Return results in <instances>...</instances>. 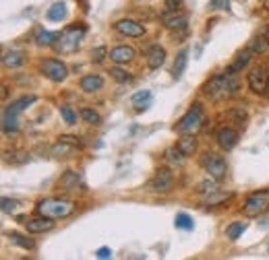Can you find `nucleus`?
Instances as JSON below:
<instances>
[{
  "label": "nucleus",
  "mask_w": 269,
  "mask_h": 260,
  "mask_svg": "<svg viewBox=\"0 0 269 260\" xmlns=\"http://www.w3.org/2000/svg\"><path fill=\"white\" fill-rule=\"evenodd\" d=\"M203 93H205L207 97H211L213 101L230 99V97L238 95V81L234 79V74L224 70L220 74H213L205 85H203Z\"/></svg>",
  "instance_id": "nucleus-1"
},
{
  "label": "nucleus",
  "mask_w": 269,
  "mask_h": 260,
  "mask_svg": "<svg viewBox=\"0 0 269 260\" xmlns=\"http://www.w3.org/2000/svg\"><path fill=\"white\" fill-rule=\"evenodd\" d=\"M77 204L69 200V198H60V196H50V198H42L35 204L38 215L50 217V219H67L75 213Z\"/></svg>",
  "instance_id": "nucleus-2"
},
{
  "label": "nucleus",
  "mask_w": 269,
  "mask_h": 260,
  "mask_svg": "<svg viewBox=\"0 0 269 260\" xmlns=\"http://www.w3.org/2000/svg\"><path fill=\"white\" fill-rule=\"evenodd\" d=\"M205 122H207L205 108H203V104H199V101H195L174 128H176V132H180V134H197L199 130L205 126Z\"/></svg>",
  "instance_id": "nucleus-3"
},
{
  "label": "nucleus",
  "mask_w": 269,
  "mask_h": 260,
  "mask_svg": "<svg viewBox=\"0 0 269 260\" xmlns=\"http://www.w3.org/2000/svg\"><path fill=\"white\" fill-rule=\"evenodd\" d=\"M85 31H87L85 25H71V27H67V29L60 33V37H58V42H56L54 48H56L58 54L77 52L81 42H83V37H85Z\"/></svg>",
  "instance_id": "nucleus-4"
},
{
  "label": "nucleus",
  "mask_w": 269,
  "mask_h": 260,
  "mask_svg": "<svg viewBox=\"0 0 269 260\" xmlns=\"http://www.w3.org/2000/svg\"><path fill=\"white\" fill-rule=\"evenodd\" d=\"M267 211H269V188L250 192L243 204V215L246 217H261Z\"/></svg>",
  "instance_id": "nucleus-5"
},
{
  "label": "nucleus",
  "mask_w": 269,
  "mask_h": 260,
  "mask_svg": "<svg viewBox=\"0 0 269 260\" xmlns=\"http://www.w3.org/2000/svg\"><path fill=\"white\" fill-rule=\"evenodd\" d=\"M199 165L203 167V172H207L209 178L218 180V182L224 180V178H226V173H228L226 159H224L221 155H218V153H211V151H207V153H203V155H201Z\"/></svg>",
  "instance_id": "nucleus-6"
},
{
  "label": "nucleus",
  "mask_w": 269,
  "mask_h": 260,
  "mask_svg": "<svg viewBox=\"0 0 269 260\" xmlns=\"http://www.w3.org/2000/svg\"><path fill=\"white\" fill-rule=\"evenodd\" d=\"M174 184H176L174 172L170 167H162V170H157V173L147 182L145 190L151 192V194H168V192H172Z\"/></svg>",
  "instance_id": "nucleus-7"
},
{
  "label": "nucleus",
  "mask_w": 269,
  "mask_h": 260,
  "mask_svg": "<svg viewBox=\"0 0 269 260\" xmlns=\"http://www.w3.org/2000/svg\"><path fill=\"white\" fill-rule=\"evenodd\" d=\"M40 70H42L44 77L50 79L52 83H62L69 77L67 64H64L62 60H56V58H44L40 62Z\"/></svg>",
  "instance_id": "nucleus-8"
},
{
  "label": "nucleus",
  "mask_w": 269,
  "mask_h": 260,
  "mask_svg": "<svg viewBox=\"0 0 269 260\" xmlns=\"http://www.w3.org/2000/svg\"><path fill=\"white\" fill-rule=\"evenodd\" d=\"M246 83H248V89L253 93H265L267 91V83H269V68L263 66V64H259V66H255L253 70L248 72L246 77Z\"/></svg>",
  "instance_id": "nucleus-9"
},
{
  "label": "nucleus",
  "mask_w": 269,
  "mask_h": 260,
  "mask_svg": "<svg viewBox=\"0 0 269 260\" xmlns=\"http://www.w3.org/2000/svg\"><path fill=\"white\" fill-rule=\"evenodd\" d=\"M83 149V145L79 143H73V141H64V138H58L56 143L52 145L50 153L54 157H58V159H69V157H75L79 151Z\"/></svg>",
  "instance_id": "nucleus-10"
},
{
  "label": "nucleus",
  "mask_w": 269,
  "mask_h": 260,
  "mask_svg": "<svg viewBox=\"0 0 269 260\" xmlns=\"http://www.w3.org/2000/svg\"><path fill=\"white\" fill-rule=\"evenodd\" d=\"M216 143L221 151H232L238 145V130H234L232 126H221L216 132Z\"/></svg>",
  "instance_id": "nucleus-11"
},
{
  "label": "nucleus",
  "mask_w": 269,
  "mask_h": 260,
  "mask_svg": "<svg viewBox=\"0 0 269 260\" xmlns=\"http://www.w3.org/2000/svg\"><path fill=\"white\" fill-rule=\"evenodd\" d=\"M114 29L120 33V35H126V37H141L145 35V27L135 21V19H118L114 23Z\"/></svg>",
  "instance_id": "nucleus-12"
},
{
  "label": "nucleus",
  "mask_w": 269,
  "mask_h": 260,
  "mask_svg": "<svg viewBox=\"0 0 269 260\" xmlns=\"http://www.w3.org/2000/svg\"><path fill=\"white\" fill-rule=\"evenodd\" d=\"M162 23L166 29H170V31H182V29H187V25H189V15L178 13V11H168L166 15H162Z\"/></svg>",
  "instance_id": "nucleus-13"
},
{
  "label": "nucleus",
  "mask_w": 269,
  "mask_h": 260,
  "mask_svg": "<svg viewBox=\"0 0 269 260\" xmlns=\"http://www.w3.org/2000/svg\"><path fill=\"white\" fill-rule=\"evenodd\" d=\"M23 225H25V229L29 231V234H44V231L54 229V219L38 215V217H33V219H25Z\"/></svg>",
  "instance_id": "nucleus-14"
},
{
  "label": "nucleus",
  "mask_w": 269,
  "mask_h": 260,
  "mask_svg": "<svg viewBox=\"0 0 269 260\" xmlns=\"http://www.w3.org/2000/svg\"><path fill=\"white\" fill-rule=\"evenodd\" d=\"M135 56H137V52H135V48H131V45H116V48L110 50L108 58L114 64H128V62L135 60Z\"/></svg>",
  "instance_id": "nucleus-15"
},
{
  "label": "nucleus",
  "mask_w": 269,
  "mask_h": 260,
  "mask_svg": "<svg viewBox=\"0 0 269 260\" xmlns=\"http://www.w3.org/2000/svg\"><path fill=\"white\" fill-rule=\"evenodd\" d=\"M79 184H81V173L75 172V170H67L58 178L56 186H58V190H62V192H71V190H77Z\"/></svg>",
  "instance_id": "nucleus-16"
},
{
  "label": "nucleus",
  "mask_w": 269,
  "mask_h": 260,
  "mask_svg": "<svg viewBox=\"0 0 269 260\" xmlns=\"http://www.w3.org/2000/svg\"><path fill=\"white\" fill-rule=\"evenodd\" d=\"M176 147H178V151L184 155V157H193L195 153H197L199 149V141L195 134H182L178 138V143H176Z\"/></svg>",
  "instance_id": "nucleus-17"
},
{
  "label": "nucleus",
  "mask_w": 269,
  "mask_h": 260,
  "mask_svg": "<svg viewBox=\"0 0 269 260\" xmlns=\"http://www.w3.org/2000/svg\"><path fill=\"white\" fill-rule=\"evenodd\" d=\"M166 62V50L162 45H151L149 50H147V66L151 70H157Z\"/></svg>",
  "instance_id": "nucleus-18"
},
{
  "label": "nucleus",
  "mask_w": 269,
  "mask_h": 260,
  "mask_svg": "<svg viewBox=\"0 0 269 260\" xmlns=\"http://www.w3.org/2000/svg\"><path fill=\"white\" fill-rule=\"evenodd\" d=\"M232 198H234V192H224V190L218 188L216 192L203 196V204H205V207H218V204H226Z\"/></svg>",
  "instance_id": "nucleus-19"
},
{
  "label": "nucleus",
  "mask_w": 269,
  "mask_h": 260,
  "mask_svg": "<svg viewBox=\"0 0 269 260\" xmlns=\"http://www.w3.org/2000/svg\"><path fill=\"white\" fill-rule=\"evenodd\" d=\"M253 60V52H250L248 48L246 50H243V52H238L236 54V60L230 64V66L226 68L230 74H236V72H240V70H245L246 66H248V62Z\"/></svg>",
  "instance_id": "nucleus-20"
},
{
  "label": "nucleus",
  "mask_w": 269,
  "mask_h": 260,
  "mask_svg": "<svg viewBox=\"0 0 269 260\" xmlns=\"http://www.w3.org/2000/svg\"><path fill=\"white\" fill-rule=\"evenodd\" d=\"M79 87L85 93H98L104 87V79H101L99 74H85V77L79 81Z\"/></svg>",
  "instance_id": "nucleus-21"
},
{
  "label": "nucleus",
  "mask_w": 269,
  "mask_h": 260,
  "mask_svg": "<svg viewBox=\"0 0 269 260\" xmlns=\"http://www.w3.org/2000/svg\"><path fill=\"white\" fill-rule=\"evenodd\" d=\"M35 101H38V97H35V95H25V97H21V99L13 101V104L4 109V114H15V116H19L21 111H25L31 104H35Z\"/></svg>",
  "instance_id": "nucleus-22"
},
{
  "label": "nucleus",
  "mask_w": 269,
  "mask_h": 260,
  "mask_svg": "<svg viewBox=\"0 0 269 260\" xmlns=\"http://www.w3.org/2000/svg\"><path fill=\"white\" fill-rule=\"evenodd\" d=\"M187 62H189V48H182L178 54H176V60H174V66H172V77L174 79H180L184 68H187Z\"/></svg>",
  "instance_id": "nucleus-23"
},
{
  "label": "nucleus",
  "mask_w": 269,
  "mask_h": 260,
  "mask_svg": "<svg viewBox=\"0 0 269 260\" xmlns=\"http://www.w3.org/2000/svg\"><path fill=\"white\" fill-rule=\"evenodd\" d=\"M25 54L23 52H8L2 56V66L4 68H19L25 64Z\"/></svg>",
  "instance_id": "nucleus-24"
},
{
  "label": "nucleus",
  "mask_w": 269,
  "mask_h": 260,
  "mask_svg": "<svg viewBox=\"0 0 269 260\" xmlns=\"http://www.w3.org/2000/svg\"><path fill=\"white\" fill-rule=\"evenodd\" d=\"M60 33L58 31H40L35 35V43L40 45V48H50V45H56Z\"/></svg>",
  "instance_id": "nucleus-25"
},
{
  "label": "nucleus",
  "mask_w": 269,
  "mask_h": 260,
  "mask_svg": "<svg viewBox=\"0 0 269 260\" xmlns=\"http://www.w3.org/2000/svg\"><path fill=\"white\" fill-rule=\"evenodd\" d=\"M29 161V153L25 151H4V163L8 165H23Z\"/></svg>",
  "instance_id": "nucleus-26"
},
{
  "label": "nucleus",
  "mask_w": 269,
  "mask_h": 260,
  "mask_svg": "<svg viewBox=\"0 0 269 260\" xmlns=\"http://www.w3.org/2000/svg\"><path fill=\"white\" fill-rule=\"evenodd\" d=\"M248 50L253 54H265L269 50V40L265 35H257V37H253V40L248 42Z\"/></svg>",
  "instance_id": "nucleus-27"
},
{
  "label": "nucleus",
  "mask_w": 269,
  "mask_h": 260,
  "mask_svg": "<svg viewBox=\"0 0 269 260\" xmlns=\"http://www.w3.org/2000/svg\"><path fill=\"white\" fill-rule=\"evenodd\" d=\"M131 101H133L135 109L141 111V109H145L147 106L151 104V91H139V93H135V95L131 97Z\"/></svg>",
  "instance_id": "nucleus-28"
},
{
  "label": "nucleus",
  "mask_w": 269,
  "mask_h": 260,
  "mask_svg": "<svg viewBox=\"0 0 269 260\" xmlns=\"http://www.w3.org/2000/svg\"><path fill=\"white\" fill-rule=\"evenodd\" d=\"M246 223L245 221H236V223H230V225L226 227V238L228 239H232V241H236L240 236H243L245 234V231H246Z\"/></svg>",
  "instance_id": "nucleus-29"
},
{
  "label": "nucleus",
  "mask_w": 269,
  "mask_h": 260,
  "mask_svg": "<svg viewBox=\"0 0 269 260\" xmlns=\"http://www.w3.org/2000/svg\"><path fill=\"white\" fill-rule=\"evenodd\" d=\"M67 4L64 2H56V4H52L48 8V13H46V17H48V21H62L64 17H67Z\"/></svg>",
  "instance_id": "nucleus-30"
},
{
  "label": "nucleus",
  "mask_w": 269,
  "mask_h": 260,
  "mask_svg": "<svg viewBox=\"0 0 269 260\" xmlns=\"http://www.w3.org/2000/svg\"><path fill=\"white\" fill-rule=\"evenodd\" d=\"M8 238H11V241L13 244H17L19 248H23V250H33L35 248V241L31 239V238H27V236H21V234H8Z\"/></svg>",
  "instance_id": "nucleus-31"
},
{
  "label": "nucleus",
  "mask_w": 269,
  "mask_h": 260,
  "mask_svg": "<svg viewBox=\"0 0 269 260\" xmlns=\"http://www.w3.org/2000/svg\"><path fill=\"white\" fill-rule=\"evenodd\" d=\"M164 159L168 163H172V165H180L187 157L178 151V147H170V149H166V151H164Z\"/></svg>",
  "instance_id": "nucleus-32"
},
{
  "label": "nucleus",
  "mask_w": 269,
  "mask_h": 260,
  "mask_svg": "<svg viewBox=\"0 0 269 260\" xmlns=\"http://www.w3.org/2000/svg\"><path fill=\"white\" fill-rule=\"evenodd\" d=\"M81 118L85 120L87 124H91V126H99L101 124V116L98 114L96 109H91V108H83L81 109Z\"/></svg>",
  "instance_id": "nucleus-33"
},
{
  "label": "nucleus",
  "mask_w": 269,
  "mask_h": 260,
  "mask_svg": "<svg viewBox=\"0 0 269 260\" xmlns=\"http://www.w3.org/2000/svg\"><path fill=\"white\" fill-rule=\"evenodd\" d=\"M60 116H62V120H64V122H67L69 126H75L77 120H79L77 111L73 109L71 106H60Z\"/></svg>",
  "instance_id": "nucleus-34"
},
{
  "label": "nucleus",
  "mask_w": 269,
  "mask_h": 260,
  "mask_svg": "<svg viewBox=\"0 0 269 260\" xmlns=\"http://www.w3.org/2000/svg\"><path fill=\"white\" fill-rule=\"evenodd\" d=\"M110 77H112L114 81H118V83H131L133 81V74L126 72L124 68H120V66L110 68Z\"/></svg>",
  "instance_id": "nucleus-35"
},
{
  "label": "nucleus",
  "mask_w": 269,
  "mask_h": 260,
  "mask_svg": "<svg viewBox=\"0 0 269 260\" xmlns=\"http://www.w3.org/2000/svg\"><path fill=\"white\" fill-rule=\"evenodd\" d=\"M226 116L230 118V120H234L236 124H245L246 120H248V116H246V111L243 109V108H230L228 111H226Z\"/></svg>",
  "instance_id": "nucleus-36"
},
{
  "label": "nucleus",
  "mask_w": 269,
  "mask_h": 260,
  "mask_svg": "<svg viewBox=\"0 0 269 260\" xmlns=\"http://www.w3.org/2000/svg\"><path fill=\"white\" fill-rule=\"evenodd\" d=\"M174 225L178 227V229L191 231V229L195 227V223H193V219L187 215V213H178V215H176V219H174Z\"/></svg>",
  "instance_id": "nucleus-37"
},
{
  "label": "nucleus",
  "mask_w": 269,
  "mask_h": 260,
  "mask_svg": "<svg viewBox=\"0 0 269 260\" xmlns=\"http://www.w3.org/2000/svg\"><path fill=\"white\" fill-rule=\"evenodd\" d=\"M2 130L8 134V132H17L19 130V124H17V116L15 114H4L2 118Z\"/></svg>",
  "instance_id": "nucleus-38"
},
{
  "label": "nucleus",
  "mask_w": 269,
  "mask_h": 260,
  "mask_svg": "<svg viewBox=\"0 0 269 260\" xmlns=\"http://www.w3.org/2000/svg\"><path fill=\"white\" fill-rule=\"evenodd\" d=\"M195 190H197L199 194H211V192H216V190H218V180L211 178V180H205V182H199Z\"/></svg>",
  "instance_id": "nucleus-39"
},
{
  "label": "nucleus",
  "mask_w": 269,
  "mask_h": 260,
  "mask_svg": "<svg viewBox=\"0 0 269 260\" xmlns=\"http://www.w3.org/2000/svg\"><path fill=\"white\" fill-rule=\"evenodd\" d=\"M110 52L106 50V45H98V48H94V52H91V60H94L96 64H99V62H104V58Z\"/></svg>",
  "instance_id": "nucleus-40"
},
{
  "label": "nucleus",
  "mask_w": 269,
  "mask_h": 260,
  "mask_svg": "<svg viewBox=\"0 0 269 260\" xmlns=\"http://www.w3.org/2000/svg\"><path fill=\"white\" fill-rule=\"evenodd\" d=\"M21 207V202L19 200H15V198H2V211L4 213H15L17 209H19Z\"/></svg>",
  "instance_id": "nucleus-41"
},
{
  "label": "nucleus",
  "mask_w": 269,
  "mask_h": 260,
  "mask_svg": "<svg viewBox=\"0 0 269 260\" xmlns=\"http://www.w3.org/2000/svg\"><path fill=\"white\" fill-rule=\"evenodd\" d=\"M211 11H230V0H209Z\"/></svg>",
  "instance_id": "nucleus-42"
},
{
  "label": "nucleus",
  "mask_w": 269,
  "mask_h": 260,
  "mask_svg": "<svg viewBox=\"0 0 269 260\" xmlns=\"http://www.w3.org/2000/svg\"><path fill=\"white\" fill-rule=\"evenodd\" d=\"M96 256H98V258H101V260H106V258H112V250L104 246V248H99V250H98V252H96Z\"/></svg>",
  "instance_id": "nucleus-43"
},
{
  "label": "nucleus",
  "mask_w": 269,
  "mask_h": 260,
  "mask_svg": "<svg viewBox=\"0 0 269 260\" xmlns=\"http://www.w3.org/2000/svg\"><path fill=\"white\" fill-rule=\"evenodd\" d=\"M164 2H166V8H168V11H178L182 0H164Z\"/></svg>",
  "instance_id": "nucleus-44"
},
{
  "label": "nucleus",
  "mask_w": 269,
  "mask_h": 260,
  "mask_svg": "<svg viewBox=\"0 0 269 260\" xmlns=\"http://www.w3.org/2000/svg\"><path fill=\"white\" fill-rule=\"evenodd\" d=\"M6 95H8V87L2 85V99H6Z\"/></svg>",
  "instance_id": "nucleus-45"
},
{
  "label": "nucleus",
  "mask_w": 269,
  "mask_h": 260,
  "mask_svg": "<svg viewBox=\"0 0 269 260\" xmlns=\"http://www.w3.org/2000/svg\"><path fill=\"white\" fill-rule=\"evenodd\" d=\"M261 35H265V37H267V40H269V25H267V27H265V29H263V33H261Z\"/></svg>",
  "instance_id": "nucleus-46"
},
{
  "label": "nucleus",
  "mask_w": 269,
  "mask_h": 260,
  "mask_svg": "<svg viewBox=\"0 0 269 260\" xmlns=\"http://www.w3.org/2000/svg\"><path fill=\"white\" fill-rule=\"evenodd\" d=\"M265 95L269 97V83H267V91H265Z\"/></svg>",
  "instance_id": "nucleus-47"
},
{
  "label": "nucleus",
  "mask_w": 269,
  "mask_h": 260,
  "mask_svg": "<svg viewBox=\"0 0 269 260\" xmlns=\"http://www.w3.org/2000/svg\"><path fill=\"white\" fill-rule=\"evenodd\" d=\"M267 252H269V248H267Z\"/></svg>",
  "instance_id": "nucleus-48"
}]
</instances>
